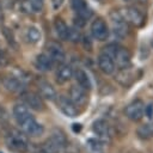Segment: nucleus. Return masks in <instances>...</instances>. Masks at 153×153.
Returning <instances> with one entry per match:
<instances>
[{
    "label": "nucleus",
    "mask_w": 153,
    "mask_h": 153,
    "mask_svg": "<svg viewBox=\"0 0 153 153\" xmlns=\"http://www.w3.org/2000/svg\"><path fill=\"white\" fill-rule=\"evenodd\" d=\"M5 140H6L7 147L14 152L24 153L29 148V140L24 131L12 129L10 133H7Z\"/></svg>",
    "instance_id": "1"
},
{
    "label": "nucleus",
    "mask_w": 153,
    "mask_h": 153,
    "mask_svg": "<svg viewBox=\"0 0 153 153\" xmlns=\"http://www.w3.org/2000/svg\"><path fill=\"white\" fill-rule=\"evenodd\" d=\"M104 49H105L104 51L114 59V61L118 66V68H126V67L130 66L131 55H130V53L127 48L121 47L118 44H109Z\"/></svg>",
    "instance_id": "2"
},
{
    "label": "nucleus",
    "mask_w": 153,
    "mask_h": 153,
    "mask_svg": "<svg viewBox=\"0 0 153 153\" xmlns=\"http://www.w3.org/2000/svg\"><path fill=\"white\" fill-rule=\"evenodd\" d=\"M111 25H112V31L116 36L118 37H126L128 35V23L124 19V17L122 16V13L120 11L112 10L109 14Z\"/></svg>",
    "instance_id": "3"
},
{
    "label": "nucleus",
    "mask_w": 153,
    "mask_h": 153,
    "mask_svg": "<svg viewBox=\"0 0 153 153\" xmlns=\"http://www.w3.org/2000/svg\"><path fill=\"white\" fill-rule=\"evenodd\" d=\"M122 11L123 12H121V13L124 17V19L127 20V23L134 25L135 27L143 26V24H145V16H143V13L139 8H136L135 6H127Z\"/></svg>",
    "instance_id": "4"
},
{
    "label": "nucleus",
    "mask_w": 153,
    "mask_h": 153,
    "mask_svg": "<svg viewBox=\"0 0 153 153\" xmlns=\"http://www.w3.org/2000/svg\"><path fill=\"white\" fill-rule=\"evenodd\" d=\"M109 32H110L109 26H108V24L105 23L104 19L96 18L92 22V24H91V33H92L94 39L100 41V42L106 41V38L109 37Z\"/></svg>",
    "instance_id": "5"
},
{
    "label": "nucleus",
    "mask_w": 153,
    "mask_h": 153,
    "mask_svg": "<svg viewBox=\"0 0 153 153\" xmlns=\"http://www.w3.org/2000/svg\"><path fill=\"white\" fill-rule=\"evenodd\" d=\"M145 115V103L141 99H135L126 108V116L133 121L137 122L140 121Z\"/></svg>",
    "instance_id": "6"
},
{
    "label": "nucleus",
    "mask_w": 153,
    "mask_h": 153,
    "mask_svg": "<svg viewBox=\"0 0 153 153\" xmlns=\"http://www.w3.org/2000/svg\"><path fill=\"white\" fill-rule=\"evenodd\" d=\"M69 99L75 104V106H84L88 102L87 90L80 85H74L69 90Z\"/></svg>",
    "instance_id": "7"
},
{
    "label": "nucleus",
    "mask_w": 153,
    "mask_h": 153,
    "mask_svg": "<svg viewBox=\"0 0 153 153\" xmlns=\"http://www.w3.org/2000/svg\"><path fill=\"white\" fill-rule=\"evenodd\" d=\"M20 128L23 129V131L26 134V135H30V136H41L43 133H44V128L41 123H38L33 116L29 117L27 120H25L23 123L19 124Z\"/></svg>",
    "instance_id": "8"
},
{
    "label": "nucleus",
    "mask_w": 153,
    "mask_h": 153,
    "mask_svg": "<svg viewBox=\"0 0 153 153\" xmlns=\"http://www.w3.org/2000/svg\"><path fill=\"white\" fill-rule=\"evenodd\" d=\"M22 98L26 106H29L32 110L36 111H43L44 110V103L42 100V97L35 92H24L22 94Z\"/></svg>",
    "instance_id": "9"
},
{
    "label": "nucleus",
    "mask_w": 153,
    "mask_h": 153,
    "mask_svg": "<svg viewBox=\"0 0 153 153\" xmlns=\"http://www.w3.org/2000/svg\"><path fill=\"white\" fill-rule=\"evenodd\" d=\"M92 130L98 136V139H100L103 142L108 141L111 137L110 126L104 120H97V121H94L93 122V126H92Z\"/></svg>",
    "instance_id": "10"
},
{
    "label": "nucleus",
    "mask_w": 153,
    "mask_h": 153,
    "mask_svg": "<svg viewBox=\"0 0 153 153\" xmlns=\"http://www.w3.org/2000/svg\"><path fill=\"white\" fill-rule=\"evenodd\" d=\"M57 108L61 110L62 114H65L68 117H76L78 115V109L75 104L65 96H60L57 98Z\"/></svg>",
    "instance_id": "11"
},
{
    "label": "nucleus",
    "mask_w": 153,
    "mask_h": 153,
    "mask_svg": "<svg viewBox=\"0 0 153 153\" xmlns=\"http://www.w3.org/2000/svg\"><path fill=\"white\" fill-rule=\"evenodd\" d=\"M135 78H136L135 73H134V71L130 69V66L126 67V68H120V71L117 72V74L115 76L117 82L124 87H129L135 81Z\"/></svg>",
    "instance_id": "12"
},
{
    "label": "nucleus",
    "mask_w": 153,
    "mask_h": 153,
    "mask_svg": "<svg viewBox=\"0 0 153 153\" xmlns=\"http://www.w3.org/2000/svg\"><path fill=\"white\" fill-rule=\"evenodd\" d=\"M72 7L75 11L76 17L84 19L85 22L92 17V10L87 6L85 0H72Z\"/></svg>",
    "instance_id": "13"
},
{
    "label": "nucleus",
    "mask_w": 153,
    "mask_h": 153,
    "mask_svg": "<svg viewBox=\"0 0 153 153\" xmlns=\"http://www.w3.org/2000/svg\"><path fill=\"white\" fill-rule=\"evenodd\" d=\"M47 51H48L47 55L51 59V61L54 63H63V61L66 59V54H65L63 49L61 48V45L51 42L47 45Z\"/></svg>",
    "instance_id": "14"
},
{
    "label": "nucleus",
    "mask_w": 153,
    "mask_h": 153,
    "mask_svg": "<svg viewBox=\"0 0 153 153\" xmlns=\"http://www.w3.org/2000/svg\"><path fill=\"white\" fill-rule=\"evenodd\" d=\"M98 66H99V69L104 73V74H112L116 69V65H115V61L114 59L106 54L105 51H103L99 57H98Z\"/></svg>",
    "instance_id": "15"
},
{
    "label": "nucleus",
    "mask_w": 153,
    "mask_h": 153,
    "mask_svg": "<svg viewBox=\"0 0 153 153\" xmlns=\"http://www.w3.org/2000/svg\"><path fill=\"white\" fill-rule=\"evenodd\" d=\"M38 88H39V96L44 99H48V100H55L57 94H56V91L55 88L53 87L51 84H49L48 81H41L38 84Z\"/></svg>",
    "instance_id": "16"
},
{
    "label": "nucleus",
    "mask_w": 153,
    "mask_h": 153,
    "mask_svg": "<svg viewBox=\"0 0 153 153\" xmlns=\"http://www.w3.org/2000/svg\"><path fill=\"white\" fill-rule=\"evenodd\" d=\"M54 62L51 61V59L47 55V54H39L36 56L35 60V67L41 71V72H48L53 68Z\"/></svg>",
    "instance_id": "17"
},
{
    "label": "nucleus",
    "mask_w": 153,
    "mask_h": 153,
    "mask_svg": "<svg viewBox=\"0 0 153 153\" xmlns=\"http://www.w3.org/2000/svg\"><path fill=\"white\" fill-rule=\"evenodd\" d=\"M2 84L10 92H20L23 88V80L17 76H6L2 79Z\"/></svg>",
    "instance_id": "18"
},
{
    "label": "nucleus",
    "mask_w": 153,
    "mask_h": 153,
    "mask_svg": "<svg viewBox=\"0 0 153 153\" xmlns=\"http://www.w3.org/2000/svg\"><path fill=\"white\" fill-rule=\"evenodd\" d=\"M32 115L30 114V111H29L26 105H24V104H16L13 106V117L16 118L18 124L23 123L25 120H27Z\"/></svg>",
    "instance_id": "19"
},
{
    "label": "nucleus",
    "mask_w": 153,
    "mask_h": 153,
    "mask_svg": "<svg viewBox=\"0 0 153 153\" xmlns=\"http://www.w3.org/2000/svg\"><path fill=\"white\" fill-rule=\"evenodd\" d=\"M73 68L69 65H61L56 73V80L60 84H65L73 78Z\"/></svg>",
    "instance_id": "20"
},
{
    "label": "nucleus",
    "mask_w": 153,
    "mask_h": 153,
    "mask_svg": "<svg viewBox=\"0 0 153 153\" xmlns=\"http://www.w3.org/2000/svg\"><path fill=\"white\" fill-rule=\"evenodd\" d=\"M74 76H75V80L78 82V85H80L81 87L86 88V90H91L92 88V82H91V79L88 76V74L81 69V68H78L74 73Z\"/></svg>",
    "instance_id": "21"
},
{
    "label": "nucleus",
    "mask_w": 153,
    "mask_h": 153,
    "mask_svg": "<svg viewBox=\"0 0 153 153\" xmlns=\"http://www.w3.org/2000/svg\"><path fill=\"white\" fill-rule=\"evenodd\" d=\"M24 11L31 12V13H38L42 12L44 6V0H24L22 4Z\"/></svg>",
    "instance_id": "22"
},
{
    "label": "nucleus",
    "mask_w": 153,
    "mask_h": 153,
    "mask_svg": "<svg viewBox=\"0 0 153 153\" xmlns=\"http://www.w3.org/2000/svg\"><path fill=\"white\" fill-rule=\"evenodd\" d=\"M54 26H55V31H56V35L59 36V38L62 41H67L69 27L65 23V20L61 18H56L54 22Z\"/></svg>",
    "instance_id": "23"
},
{
    "label": "nucleus",
    "mask_w": 153,
    "mask_h": 153,
    "mask_svg": "<svg viewBox=\"0 0 153 153\" xmlns=\"http://www.w3.org/2000/svg\"><path fill=\"white\" fill-rule=\"evenodd\" d=\"M136 134L140 139L142 140H148L153 136V124L151 123H145L141 124L137 129H136Z\"/></svg>",
    "instance_id": "24"
},
{
    "label": "nucleus",
    "mask_w": 153,
    "mask_h": 153,
    "mask_svg": "<svg viewBox=\"0 0 153 153\" xmlns=\"http://www.w3.org/2000/svg\"><path fill=\"white\" fill-rule=\"evenodd\" d=\"M25 38L29 43L31 44H36L39 39H41V31L36 27V26H30L26 29L25 32Z\"/></svg>",
    "instance_id": "25"
},
{
    "label": "nucleus",
    "mask_w": 153,
    "mask_h": 153,
    "mask_svg": "<svg viewBox=\"0 0 153 153\" xmlns=\"http://www.w3.org/2000/svg\"><path fill=\"white\" fill-rule=\"evenodd\" d=\"M61 149V146L56 143L51 137H49L44 143H43V151L47 153H57Z\"/></svg>",
    "instance_id": "26"
},
{
    "label": "nucleus",
    "mask_w": 153,
    "mask_h": 153,
    "mask_svg": "<svg viewBox=\"0 0 153 153\" xmlns=\"http://www.w3.org/2000/svg\"><path fill=\"white\" fill-rule=\"evenodd\" d=\"M56 143H59L60 146H61V148H63L66 145H67V137H66V135L60 130V129H55L54 131H53V134H51V136H50Z\"/></svg>",
    "instance_id": "27"
},
{
    "label": "nucleus",
    "mask_w": 153,
    "mask_h": 153,
    "mask_svg": "<svg viewBox=\"0 0 153 153\" xmlns=\"http://www.w3.org/2000/svg\"><path fill=\"white\" fill-rule=\"evenodd\" d=\"M87 143L90 146V148L93 152H99L103 148V141L100 139H96V137H91L87 140Z\"/></svg>",
    "instance_id": "28"
},
{
    "label": "nucleus",
    "mask_w": 153,
    "mask_h": 153,
    "mask_svg": "<svg viewBox=\"0 0 153 153\" xmlns=\"http://www.w3.org/2000/svg\"><path fill=\"white\" fill-rule=\"evenodd\" d=\"M68 41L71 42H79L81 39V33L79 31V27H69V31H68Z\"/></svg>",
    "instance_id": "29"
},
{
    "label": "nucleus",
    "mask_w": 153,
    "mask_h": 153,
    "mask_svg": "<svg viewBox=\"0 0 153 153\" xmlns=\"http://www.w3.org/2000/svg\"><path fill=\"white\" fill-rule=\"evenodd\" d=\"M145 115L147 116V118L152 120L153 118V104H148V105H145Z\"/></svg>",
    "instance_id": "30"
},
{
    "label": "nucleus",
    "mask_w": 153,
    "mask_h": 153,
    "mask_svg": "<svg viewBox=\"0 0 153 153\" xmlns=\"http://www.w3.org/2000/svg\"><path fill=\"white\" fill-rule=\"evenodd\" d=\"M8 121V115L7 112L5 111V109L0 108V123H5Z\"/></svg>",
    "instance_id": "31"
},
{
    "label": "nucleus",
    "mask_w": 153,
    "mask_h": 153,
    "mask_svg": "<svg viewBox=\"0 0 153 153\" xmlns=\"http://www.w3.org/2000/svg\"><path fill=\"white\" fill-rule=\"evenodd\" d=\"M63 2H65V0H51V5H53V8L56 11V10H59L62 5H63Z\"/></svg>",
    "instance_id": "32"
},
{
    "label": "nucleus",
    "mask_w": 153,
    "mask_h": 153,
    "mask_svg": "<svg viewBox=\"0 0 153 153\" xmlns=\"http://www.w3.org/2000/svg\"><path fill=\"white\" fill-rule=\"evenodd\" d=\"M81 129H82V126H81L80 123H73V124H72V130H73L74 133H80Z\"/></svg>",
    "instance_id": "33"
},
{
    "label": "nucleus",
    "mask_w": 153,
    "mask_h": 153,
    "mask_svg": "<svg viewBox=\"0 0 153 153\" xmlns=\"http://www.w3.org/2000/svg\"><path fill=\"white\" fill-rule=\"evenodd\" d=\"M2 60H4V59H2V56L0 55V65H4V62H2Z\"/></svg>",
    "instance_id": "34"
},
{
    "label": "nucleus",
    "mask_w": 153,
    "mask_h": 153,
    "mask_svg": "<svg viewBox=\"0 0 153 153\" xmlns=\"http://www.w3.org/2000/svg\"><path fill=\"white\" fill-rule=\"evenodd\" d=\"M1 17H2V11H1V5H0V19H1Z\"/></svg>",
    "instance_id": "35"
},
{
    "label": "nucleus",
    "mask_w": 153,
    "mask_h": 153,
    "mask_svg": "<svg viewBox=\"0 0 153 153\" xmlns=\"http://www.w3.org/2000/svg\"><path fill=\"white\" fill-rule=\"evenodd\" d=\"M35 153H47V152H44V151L42 149V151H38V152H35Z\"/></svg>",
    "instance_id": "36"
},
{
    "label": "nucleus",
    "mask_w": 153,
    "mask_h": 153,
    "mask_svg": "<svg viewBox=\"0 0 153 153\" xmlns=\"http://www.w3.org/2000/svg\"><path fill=\"white\" fill-rule=\"evenodd\" d=\"M137 1H140V2H145L146 0H137Z\"/></svg>",
    "instance_id": "37"
},
{
    "label": "nucleus",
    "mask_w": 153,
    "mask_h": 153,
    "mask_svg": "<svg viewBox=\"0 0 153 153\" xmlns=\"http://www.w3.org/2000/svg\"><path fill=\"white\" fill-rule=\"evenodd\" d=\"M123 1H131V0H123Z\"/></svg>",
    "instance_id": "38"
},
{
    "label": "nucleus",
    "mask_w": 153,
    "mask_h": 153,
    "mask_svg": "<svg viewBox=\"0 0 153 153\" xmlns=\"http://www.w3.org/2000/svg\"><path fill=\"white\" fill-rule=\"evenodd\" d=\"M99 1H102V0H99Z\"/></svg>",
    "instance_id": "39"
}]
</instances>
